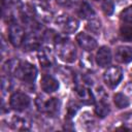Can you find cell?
Returning a JSON list of instances; mask_svg holds the SVG:
<instances>
[{
	"label": "cell",
	"instance_id": "2e32d148",
	"mask_svg": "<svg viewBox=\"0 0 132 132\" xmlns=\"http://www.w3.org/2000/svg\"><path fill=\"white\" fill-rule=\"evenodd\" d=\"M116 60L120 63H130L132 61V48L127 45H120L116 50Z\"/></svg>",
	"mask_w": 132,
	"mask_h": 132
},
{
	"label": "cell",
	"instance_id": "6da1fadb",
	"mask_svg": "<svg viewBox=\"0 0 132 132\" xmlns=\"http://www.w3.org/2000/svg\"><path fill=\"white\" fill-rule=\"evenodd\" d=\"M3 68L7 75H12L27 84H32L37 77L36 67L27 61L11 59L4 64Z\"/></svg>",
	"mask_w": 132,
	"mask_h": 132
},
{
	"label": "cell",
	"instance_id": "8992f818",
	"mask_svg": "<svg viewBox=\"0 0 132 132\" xmlns=\"http://www.w3.org/2000/svg\"><path fill=\"white\" fill-rule=\"evenodd\" d=\"M26 35L27 34L23 26H21L16 22L10 23L8 28V38H9V42L14 47H19L23 45Z\"/></svg>",
	"mask_w": 132,
	"mask_h": 132
},
{
	"label": "cell",
	"instance_id": "484cf974",
	"mask_svg": "<svg viewBox=\"0 0 132 132\" xmlns=\"http://www.w3.org/2000/svg\"><path fill=\"white\" fill-rule=\"evenodd\" d=\"M123 125L125 126H128V130H131L132 129V111L131 112H127L124 114L123 117Z\"/></svg>",
	"mask_w": 132,
	"mask_h": 132
},
{
	"label": "cell",
	"instance_id": "277c9868",
	"mask_svg": "<svg viewBox=\"0 0 132 132\" xmlns=\"http://www.w3.org/2000/svg\"><path fill=\"white\" fill-rule=\"evenodd\" d=\"M55 24L58 29L64 34H72L76 32L79 27L78 20L67 13H61L60 15H58L55 20Z\"/></svg>",
	"mask_w": 132,
	"mask_h": 132
},
{
	"label": "cell",
	"instance_id": "7c38bea8",
	"mask_svg": "<svg viewBox=\"0 0 132 132\" xmlns=\"http://www.w3.org/2000/svg\"><path fill=\"white\" fill-rule=\"evenodd\" d=\"M41 40H42L41 37L35 31H32L26 35V38L23 43V47L25 48V51L28 52L39 50L41 47Z\"/></svg>",
	"mask_w": 132,
	"mask_h": 132
},
{
	"label": "cell",
	"instance_id": "9a60e30c",
	"mask_svg": "<svg viewBox=\"0 0 132 132\" xmlns=\"http://www.w3.org/2000/svg\"><path fill=\"white\" fill-rule=\"evenodd\" d=\"M41 3L34 4L33 6V11L43 22H50L53 19V11L51 10V7L44 4V2L40 1Z\"/></svg>",
	"mask_w": 132,
	"mask_h": 132
},
{
	"label": "cell",
	"instance_id": "603a6c76",
	"mask_svg": "<svg viewBox=\"0 0 132 132\" xmlns=\"http://www.w3.org/2000/svg\"><path fill=\"white\" fill-rule=\"evenodd\" d=\"M100 27H101V25H100V21H99L97 18H94V19L88 21L87 28H88L90 31H92L93 33H95V34H99Z\"/></svg>",
	"mask_w": 132,
	"mask_h": 132
},
{
	"label": "cell",
	"instance_id": "d4e9b609",
	"mask_svg": "<svg viewBox=\"0 0 132 132\" xmlns=\"http://www.w3.org/2000/svg\"><path fill=\"white\" fill-rule=\"evenodd\" d=\"M56 2L62 6V7H66V8H71L74 5H76L77 0H56Z\"/></svg>",
	"mask_w": 132,
	"mask_h": 132
},
{
	"label": "cell",
	"instance_id": "4fadbf2b",
	"mask_svg": "<svg viewBox=\"0 0 132 132\" xmlns=\"http://www.w3.org/2000/svg\"><path fill=\"white\" fill-rule=\"evenodd\" d=\"M38 60L43 68H50L55 63L54 54L48 47H40L38 50Z\"/></svg>",
	"mask_w": 132,
	"mask_h": 132
},
{
	"label": "cell",
	"instance_id": "4316f807",
	"mask_svg": "<svg viewBox=\"0 0 132 132\" xmlns=\"http://www.w3.org/2000/svg\"><path fill=\"white\" fill-rule=\"evenodd\" d=\"M38 1H42V2H45V1H48V0H38Z\"/></svg>",
	"mask_w": 132,
	"mask_h": 132
},
{
	"label": "cell",
	"instance_id": "cb8c5ba5",
	"mask_svg": "<svg viewBox=\"0 0 132 132\" xmlns=\"http://www.w3.org/2000/svg\"><path fill=\"white\" fill-rule=\"evenodd\" d=\"M101 7H102V10L104 11L105 14L107 15H110L112 12H113V9H114V4L111 0H102L101 2Z\"/></svg>",
	"mask_w": 132,
	"mask_h": 132
},
{
	"label": "cell",
	"instance_id": "d6986e66",
	"mask_svg": "<svg viewBox=\"0 0 132 132\" xmlns=\"http://www.w3.org/2000/svg\"><path fill=\"white\" fill-rule=\"evenodd\" d=\"M10 125L13 129H16V130H28L29 129L28 121L22 117H13Z\"/></svg>",
	"mask_w": 132,
	"mask_h": 132
},
{
	"label": "cell",
	"instance_id": "5b68a950",
	"mask_svg": "<svg viewBox=\"0 0 132 132\" xmlns=\"http://www.w3.org/2000/svg\"><path fill=\"white\" fill-rule=\"evenodd\" d=\"M36 106L40 112L46 113L48 116H56L59 112L60 108V101L53 97V98H40L36 99Z\"/></svg>",
	"mask_w": 132,
	"mask_h": 132
},
{
	"label": "cell",
	"instance_id": "ac0fdd59",
	"mask_svg": "<svg viewBox=\"0 0 132 132\" xmlns=\"http://www.w3.org/2000/svg\"><path fill=\"white\" fill-rule=\"evenodd\" d=\"M110 112V107L104 98H99L95 104V113L99 118H105Z\"/></svg>",
	"mask_w": 132,
	"mask_h": 132
},
{
	"label": "cell",
	"instance_id": "83f0119b",
	"mask_svg": "<svg viewBox=\"0 0 132 132\" xmlns=\"http://www.w3.org/2000/svg\"><path fill=\"white\" fill-rule=\"evenodd\" d=\"M96 1H99V0H96Z\"/></svg>",
	"mask_w": 132,
	"mask_h": 132
},
{
	"label": "cell",
	"instance_id": "5bb4252c",
	"mask_svg": "<svg viewBox=\"0 0 132 132\" xmlns=\"http://www.w3.org/2000/svg\"><path fill=\"white\" fill-rule=\"evenodd\" d=\"M40 87H41V89L44 93L51 94V93L56 92L59 89V81L53 75L45 74L41 77Z\"/></svg>",
	"mask_w": 132,
	"mask_h": 132
},
{
	"label": "cell",
	"instance_id": "9c48e42d",
	"mask_svg": "<svg viewBox=\"0 0 132 132\" xmlns=\"http://www.w3.org/2000/svg\"><path fill=\"white\" fill-rule=\"evenodd\" d=\"M95 61H96V64L101 68H105L109 66L112 61V55H111L110 48L105 45L100 46L96 53Z\"/></svg>",
	"mask_w": 132,
	"mask_h": 132
},
{
	"label": "cell",
	"instance_id": "30bf717a",
	"mask_svg": "<svg viewBox=\"0 0 132 132\" xmlns=\"http://www.w3.org/2000/svg\"><path fill=\"white\" fill-rule=\"evenodd\" d=\"M75 39H76L77 44L85 52H92L98 45L96 39L93 36H91V35H89L87 33H82V32L81 33H78L76 35V38Z\"/></svg>",
	"mask_w": 132,
	"mask_h": 132
},
{
	"label": "cell",
	"instance_id": "44dd1931",
	"mask_svg": "<svg viewBox=\"0 0 132 132\" xmlns=\"http://www.w3.org/2000/svg\"><path fill=\"white\" fill-rule=\"evenodd\" d=\"M120 36L122 39L127 41H132V24L125 23L120 28Z\"/></svg>",
	"mask_w": 132,
	"mask_h": 132
},
{
	"label": "cell",
	"instance_id": "3957f363",
	"mask_svg": "<svg viewBox=\"0 0 132 132\" xmlns=\"http://www.w3.org/2000/svg\"><path fill=\"white\" fill-rule=\"evenodd\" d=\"M2 16L6 22H16L18 16L23 15V3L21 0H1Z\"/></svg>",
	"mask_w": 132,
	"mask_h": 132
},
{
	"label": "cell",
	"instance_id": "52a82bcc",
	"mask_svg": "<svg viewBox=\"0 0 132 132\" xmlns=\"http://www.w3.org/2000/svg\"><path fill=\"white\" fill-rule=\"evenodd\" d=\"M123 78V70L119 66H109L103 73V80L107 87L114 89Z\"/></svg>",
	"mask_w": 132,
	"mask_h": 132
},
{
	"label": "cell",
	"instance_id": "ba28073f",
	"mask_svg": "<svg viewBox=\"0 0 132 132\" xmlns=\"http://www.w3.org/2000/svg\"><path fill=\"white\" fill-rule=\"evenodd\" d=\"M30 97L23 92H14L11 94L9 99L10 107L15 111H23L27 109L30 105Z\"/></svg>",
	"mask_w": 132,
	"mask_h": 132
},
{
	"label": "cell",
	"instance_id": "7402d4cb",
	"mask_svg": "<svg viewBox=\"0 0 132 132\" xmlns=\"http://www.w3.org/2000/svg\"><path fill=\"white\" fill-rule=\"evenodd\" d=\"M120 16H121V20L124 23L132 24V5L126 7L124 10H122Z\"/></svg>",
	"mask_w": 132,
	"mask_h": 132
},
{
	"label": "cell",
	"instance_id": "7a4b0ae2",
	"mask_svg": "<svg viewBox=\"0 0 132 132\" xmlns=\"http://www.w3.org/2000/svg\"><path fill=\"white\" fill-rule=\"evenodd\" d=\"M54 43L57 55L60 58V60H62L65 63H72L76 60L77 57L76 47L69 38L57 34Z\"/></svg>",
	"mask_w": 132,
	"mask_h": 132
},
{
	"label": "cell",
	"instance_id": "ffe728a7",
	"mask_svg": "<svg viewBox=\"0 0 132 132\" xmlns=\"http://www.w3.org/2000/svg\"><path fill=\"white\" fill-rule=\"evenodd\" d=\"M113 102L116 104V106L120 109L122 108H125V107H128L129 106V98L123 94V93H117L114 96H113Z\"/></svg>",
	"mask_w": 132,
	"mask_h": 132
},
{
	"label": "cell",
	"instance_id": "e0dca14e",
	"mask_svg": "<svg viewBox=\"0 0 132 132\" xmlns=\"http://www.w3.org/2000/svg\"><path fill=\"white\" fill-rule=\"evenodd\" d=\"M78 14L81 19L90 21L94 18H96V12L93 9V7L87 2V1H82L80 2L79 6H78Z\"/></svg>",
	"mask_w": 132,
	"mask_h": 132
},
{
	"label": "cell",
	"instance_id": "8fae6325",
	"mask_svg": "<svg viewBox=\"0 0 132 132\" xmlns=\"http://www.w3.org/2000/svg\"><path fill=\"white\" fill-rule=\"evenodd\" d=\"M75 92H76V94H77V96L81 102H84L86 104L95 103V101H96L95 95L85 84H78L77 82L75 86Z\"/></svg>",
	"mask_w": 132,
	"mask_h": 132
}]
</instances>
